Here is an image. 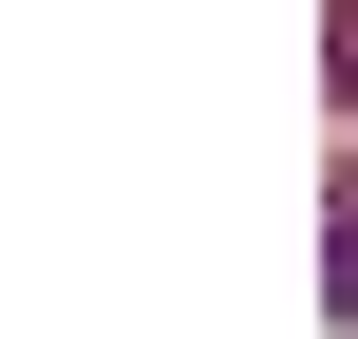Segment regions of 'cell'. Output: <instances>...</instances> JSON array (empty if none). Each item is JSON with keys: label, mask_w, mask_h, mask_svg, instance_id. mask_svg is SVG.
Listing matches in <instances>:
<instances>
[{"label": "cell", "mask_w": 358, "mask_h": 339, "mask_svg": "<svg viewBox=\"0 0 358 339\" xmlns=\"http://www.w3.org/2000/svg\"><path fill=\"white\" fill-rule=\"evenodd\" d=\"M321 302H340V321H358V170H340V189H321Z\"/></svg>", "instance_id": "cell-1"}, {"label": "cell", "mask_w": 358, "mask_h": 339, "mask_svg": "<svg viewBox=\"0 0 358 339\" xmlns=\"http://www.w3.org/2000/svg\"><path fill=\"white\" fill-rule=\"evenodd\" d=\"M321 75H340V132H358V0H321Z\"/></svg>", "instance_id": "cell-2"}]
</instances>
